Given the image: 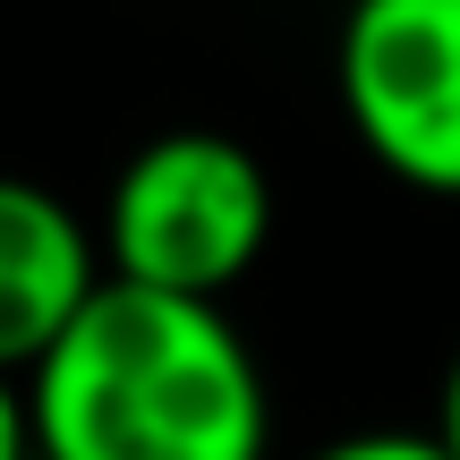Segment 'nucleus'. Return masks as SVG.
Masks as SVG:
<instances>
[{
	"label": "nucleus",
	"instance_id": "obj_6",
	"mask_svg": "<svg viewBox=\"0 0 460 460\" xmlns=\"http://www.w3.org/2000/svg\"><path fill=\"white\" fill-rule=\"evenodd\" d=\"M0 460H34V410L9 367H0Z\"/></svg>",
	"mask_w": 460,
	"mask_h": 460
},
{
	"label": "nucleus",
	"instance_id": "obj_4",
	"mask_svg": "<svg viewBox=\"0 0 460 460\" xmlns=\"http://www.w3.org/2000/svg\"><path fill=\"white\" fill-rule=\"evenodd\" d=\"M111 281L102 239L68 214L51 188L0 171V367L34 376L43 349L85 315V298Z\"/></svg>",
	"mask_w": 460,
	"mask_h": 460
},
{
	"label": "nucleus",
	"instance_id": "obj_7",
	"mask_svg": "<svg viewBox=\"0 0 460 460\" xmlns=\"http://www.w3.org/2000/svg\"><path fill=\"white\" fill-rule=\"evenodd\" d=\"M435 435L452 444V460H460V349H452V367H444V401H435Z\"/></svg>",
	"mask_w": 460,
	"mask_h": 460
},
{
	"label": "nucleus",
	"instance_id": "obj_3",
	"mask_svg": "<svg viewBox=\"0 0 460 460\" xmlns=\"http://www.w3.org/2000/svg\"><path fill=\"white\" fill-rule=\"evenodd\" d=\"M332 77L367 163L460 197V0H349Z\"/></svg>",
	"mask_w": 460,
	"mask_h": 460
},
{
	"label": "nucleus",
	"instance_id": "obj_2",
	"mask_svg": "<svg viewBox=\"0 0 460 460\" xmlns=\"http://www.w3.org/2000/svg\"><path fill=\"white\" fill-rule=\"evenodd\" d=\"M94 239H102L111 281L222 307L273 239V180L239 137L171 128L119 163Z\"/></svg>",
	"mask_w": 460,
	"mask_h": 460
},
{
	"label": "nucleus",
	"instance_id": "obj_5",
	"mask_svg": "<svg viewBox=\"0 0 460 460\" xmlns=\"http://www.w3.org/2000/svg\"><path fill=\"white\" fill-rule=\"evenodd\" d=\"M307 460H452V444L435 427H367V435H341V444H324Z\"/></svg>",
	"mask_w": 460,
	"mask_h": 460
},
{
	"label": "nucleus",
	"instance_id": "obj_1",
	"mask_svg": "<svg viewBox=\"0 0 460 460\" xmlns=\"http://www.w3.org/2000/svg\"><path fill=\"white\" fill-rule=\"evenodd\" d=\"M34 460H264V367L214 298L102 281L26 376Z\"/></svg>",
	"mask_w": 460,
	"mask_h": 460
}]
</instances>
